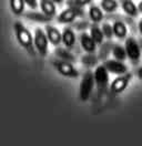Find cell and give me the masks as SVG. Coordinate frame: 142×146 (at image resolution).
<instances>
[{
  "mask_svg": "<svg viewBox=\"0 0 142 146\" xmlns=\"http://www.w3.org/2000/svg\"><path fill=\"white\" fill-rule=\"evenodd\" d=\"M13 30H15L16 39H17V41L19 42V44L22 46L27 52H29L31 55L35 54L33 36L31 35V32H30L20 21L15 22V25H13Z\"/></svg>",
  "mask_w": 142,
  "mask_h": 146,
  "instance_id": "1",
  "label": "cell"
},
{
  "mask_svg": "<svg viewBox=\"0 0 142 146\" xmlns=\"http://www.w3.org/2000/svg\"><path fill=\"white\" fill-rule=\"evenodd\" d=\"M93 86H94L93 73L91 72V71H87V72L84 73V75L82 78V81H81V84H80V101L87 102L89 100L91 93L93 91Z\"/></svg>",
  "mask_w": 142,
  "mask_h": 146,
  "instance_id": "2",
  "label": "cell"
},
{
  "mask_svg": "<svg viewBox=\"0 0 142 146\" xmlns=\"http://www.w3.org/2000/svg\"><path fill=\"white\" fill-rule=\"evenodd\" d=\"M124 49H125V52H127V56L129 58V60H130L134 65L140 62L141 48H140L139 42H138L134 38H132V36L127 38Z\"/></svg>",
  "mask_w": 142,
  "mask_h": 146,
  "instance_id": "3",
  "label": "cell"
},
{
  "mask_svg": "<svg viewBox=\"0 0 142 146\" xmlns=\"http://www.w3.org/2000/svg\"><path fill=\"white\" fill-rule=\"evenodd\" d=\"M48 44L49 40L47 38V35L41 28H37L33 35V46L41 56H47L48 54Z\"/></svg>",
  "mask_w": 142,
  "mask_h": 146,
  "instance_id": "4",
  "label": "cell"
},
{
  "mask_svg": "<svg viewBox=\"0 0 142 146\" xmlns=\"http://www.w3.org/2000/svg\"><path fill=\"white\" fill-rule=\"evenodd\" d=\"M52 65L56 68V70L58 71L59 74H61L62 76L66 78H71V79H76L79 76V72L78 70L73 66V64L67 61H62V60H53Z\"/></svg>",
  "mask_w": 142,
  "mask_h": 146,
  "instance_id": "5",
  "label": "cell"
},
{
  "mask_svg": "<svg viewBox=\"0 0 142 146\" xmlns=\"http://www.w3.org/2000/svg\"><path fill=\"white\" fill-rule=\"evenodd\" d=\"M132 79V73H125L122 75H119L117 79H115L111 85H110V91L113 94H120L128 88L129 83Z\"/></svg>",
  "mask_w": 142,
  "mask_h": 146,
  "instance_id": "6",
  "label": "cell"
},
{
  "mask_svg": "<svg viewBox=\"0 0 142 146\" xmlns=\"http://www.w3.org/2000/svg\"><path fill=\"white\" fill-rule=\"evenodd\" d=\"M94 84H97L99 91L103 92L108 86L109 83V72L104 68V65H98L93 72Z\"/></svg>",
  "mask_w": 142,
  "mask_h": 146,
  "instance_id": "7",
  "label": "cell"
},
{
  "mask_svg": "<svg viewBox=\"0 0 142 146\" xmlns=\"http://www.w3.org/2000/svg\"><path fill=\"white\" fill-rule=\"evenodd\" d=\"M104 68L108 70V72L115 73L117 75H122L128 72V66L118 60H107L106 62L103 63Z\"/></svg>",
  "mask_w": 142,
  "mask_h": 146,
  "instance_id": "8",
  "label": "cell"
},
{
  "mask_svg": "<svg viewBox=\"0 0 142 146\" xmlns=\"http://www.w3.org/2000/svg\"><path fill=\"white\" fill-rule=\"evenodd\" d=\"M46 35L49 40V42L53 46H59L62 41V35L60 31L53 26L47 25L46 26Z\"/></svg>",
  "mask_w": 142,
  "mask_h": 146,
  "instance_id": "9",
  "label": "cell"
},
{
  "mask_svg": "<svg viewBox=\"0 0 142 146\" xmlns=\"http://www.w3.org/2000/svg\"><path fill=\"white\" fill-rule=\"evenodd\" d=\"M80 44L87 53H93L97 50V43L93 41L91 36H89L86 32L81 33L80 36Z\"/></svg>",
  "mask_w": 142,
  "mask_h": 146,
  "instance_id": "10",
  "label": "cell"
},
{
  "mask_svg": "<svg viewBox=\"0 0 142 146\" xmlns=\"http://www.w3.org/2000/svg\"><path fill=\"white\" fill-rule=\"evenodd\" d=\"M62 43L67 49H72L76 44V33L71 28H66L62 32Z\"/></svg>",
  "mask_w": 142,
  "mask_h": 146,
  "instance_id": "11",
  "label": "cell"
},
{
  "mask_svg": "<svg viewBox=\"0 0 142 146\" xmlns=\"http://www.w3.org/2000/svg\"><path fill=\"white\" fill-rule=\"evenodd\" d=\"M79 17L78 13L72 9V8H68V9L63 10L61 13L59 15L58 17V22L59 23H63V25H67V23H71L74 21V19Z\"/></svg>",
  "mask_w": 142,
  "mask_h": 146,
  "instance_id": "12",
  "label": "cell"
},
{
  "mask_svg": "<svg viewBox=\"0 0 142 146\" xmlns=\"http://www.w3.org/2000/svg\"><path fill=\"white\" fill-rule=\"evenodd\" d=\"M40 8L42 13H44L47 17L52 19L56 16V3H53L51 0H40Z\"/></svg>",
  "mask_w": 142,
  "mask_h": 146,
  "instance_id": "13",
  "label": "cell"
},
{
  "mask_svg": "<svg viewBox=\"0 0 142 146\" xmlns=\"http://www.w3.org/2000/svg\"><path fill=\"white\" fill-rule=\"evenodd\" d=\"M56 55L58 56L59 60L62 61H67V62H70V63H74L77 61L76 56L72 54L70 52L69 49L67 48H61V46H58L56 49Z\"/></svg>",
  "mask_w": 142,
  "mask_h": 146,
  "instance_id": "14",
  "label": "cell"
},
{
  "mask_svg": "<svg viewBox=\"0 0 142 146\" xmlns=\"http://www.w3.org/2000/svg\"><path fill=\"white\" fill-rule=\"evenodd\" d=\"M112 29H113V35H115L117 38H119L120 40L127 38L128 28H127V26H125V23H124L123 21H121V20L115 21L113 25H112Z\"/></svg>",
  "mask_w": 142,
  "mask_h": 146,
  "instance_id": "15",
  "label": "cell"
},
{
  "mask_svg": "<svg viewBox=\"0 0 142 146\" xmlns=\"http://www.w3.org/2000/svg\"><path fill=\"white\" fill-rule=\"evenodd\" d=\"M121 7H122V10L129 17H131V18L138 17L139 10H138V7L135 6V3L133 2L132 0H122Z\"/></svg>",
  "mask_w": 142,
  "mask_h": 146,
  "instance_id": "16",
  "label": "cell"
},
{
  "mask_svg": "<svg viewBox=\"0 0 142 146\" xmlns=\"http://www.w3.org/2000/svg\"><path fill=\"white\" fill-rule=\"evenodd\" d=\"M89 17H90V20L94 23H99L101 22L103 18H104V15H103V11L100 7L98 6H94L92 5L89 9Z\"/></svg>",
  "mask_w": 142,
  "mask_h": 146,
  "instance_id": "17",
  "label": "cell"
},
{
  "mask_svg": "<svg viewBox=\"0 0 142 146\" xmlns=\"http://www.w3.org/2000/svg\"><path fill=\"white\" fill-rule=\"evenodd\" d=\"M25 17L31 21H35V22H39V23H48L51 21V18L47 17L44 13L42 12H37V11H31V12H28L25 15Z\"/></svg>",
  "mask_w": 142,
  "mask_h": 146,
  "instance_id": "18",
  "label": "cell"
},
{
  "mask_svg": "<svg viewBox=\"0 0 142 146\" xmlns=\"http://www.w3.org/2000/svg\"><path fill=\"white\" fill-rule=\"evenodd\" d=\"M10 9L12 11L13 15L16 16H21L25 12V1L23 0H9Z\"/></svg>",
  "mask_w": 142,
  "mask_h": 146,
  "instance_id": "19",
  "label": "cell"
},
{
  "mask_svg": "<svg viewBox=\"0 0 142 146\" xmlns=\"http://www.w3.org/2000/svg\"><path fill=\"white\" fill-rule=\"evenodd\" d=\"M90 36L93 39V41L97 43V44H101L103 42V39H104V36L102 33V30L101 28L98 26L97 23L92 25L91 26V29H90Z\"/></svg>",
  "mask_w": 142,
  "mask_h": 146,
  "instance_id": "20",
  "label": "cell"
},
{
  "mask_svg": "<svg viewBox=\"0 0 142 146\" xmlns=\"http://www.w3.org/2000/svg\"><path fill=\"white\" fill-rule=\"evenodd\" d=\"M119 5L117 0H101V9L106 12H115L118 9Z\"/></svg>",
  "mask_w": 142,
  "mask_h": 146,
  "instance_id": "21",
  "label": "cell"
},
{
  "mask_svg": "<svg viewBox=\"0 0 142 146\" xmlns=\"http://www.w3.org/2000/svg\"><path fill=\"white\" fill-rule=\"evenodd\" d=\"M112 54H113L115 60L121 61V62H123L124 60L128 58L127 56V52H125V49H124L123 46H119V44H115L112 48Z\"/></svg>",
  "mask_w": 142,
  "mask_h": 146,
  "instance_id": "22",
  "label": "cell"
},
{
  "mask_svg": "<svg viewBox=\"0 0 142 146\" xmlns=\"http://www.w3.org/2000/svg\"><path fill=\"white\" fill-rule=\"evenodd\" d=\"M101 30H102V33H103L104 38L109 39V40L115 36V35H113V29H112V26H111V25H109V23H107V22H104V23L102 25Z\"/></svg>",
  "mask_w": 142,
  "mask_h": 146,
  "instance_id": "23",
  "label": "cell"
},
{
  "mask_svg": "<svg viewBox=\"0 0 142 146\" xmlns=\"http://www.w3.org/2000/svg\"><path fill=\"white\" fill-rule=\"evenodd\" d=\"M82 62H83V64H86L87 66H92V65H94V64L97 63V58L92 53H88L87 55L83 56Z\"/></svg>",
  "mask_w": 142,
  "mask_h": 146,
  "instance_id": "24",
  "label": "cell"
},
{
  "mask_svg": "<svg viewBox=\"0 0 142 146\" xmlns=\"http://www.w3.org/2000/svg\"><path fill=\"white\" fill-rule=\"evenodd\" d=\"M23 1L30 9H37V7H38L37 0H23Z\"/></svg>",
  "mask_w": 142,
  "mask_h": 146,
  "instance_id": "25",
  "label": "cell"
},
{
  "mask_svg": "<svg viewBox=\"0 0 142 146\" xmlns=\"http://www.w3.org/2000/svg\"><path fill=\"white\" fill-rule=\"evenodd\" d=\"M91 1H92V0H74V2H76L77 5H79L80 7L87 6L89 3H91Z\"/></svg>",
  "mask_w": 142,
  "mask_h": 146,
  "instance_id": "26",
  "label": "cell"
},
{
  "mask_svg": "<svg viewBox=\"0 0 142 146\" xmlns=\"http://www.w3.org/2000/svg\"><path fill=\"white\" fill-rule=\"evenodd\" d=\"M137 74H138V78H139L140 80H142V66L138 69V71H137Z\"/></svg>",
  "mask_w": 142,
  "mask_h": 146,
  "instance_id": "27",
  "label": "cell"
},
{
  "mask_svg": "<svg viewBox=\"0 0 142 146\" xmlns=\"http://www.w3.org/2000/svg\"><path fill=\"white\" fill-rule=\"evenodd\" d=\"M138 28H139V31H140V33H141L142 36V19L139 21V23H138Z\"/></svg>",
  "mask_w": 142,
  "mask_h": 146,
  "instance_id": "28",
  "label": "cell"
},
{
  "mask_svg": "<svg viewBox=\"0 0 142 146\" xmlns=\"http://www.w3.org/2000/svg\"><path fill=\"white\" fill-rule=\"evenodd\" d=\"M53 3H57V5H61L63 2V0H51Z\"/></svg>",
  "mask_w": 142,
  "mask_h": 146,
  "instance_id": "29",
  "label": "cell"
},
{
  "mask_svg": "<svg viewBox=\"0 0 142 146\" xmlns=\"http://www.w3.org/2000/svg\"><path fill=\"white\" fill-rule=\"evenodd\" d=\"M138 10H139V12H141L142 13V1H140L139 6H138Z\"/></svg>",
  "mask_w": 142,
  "mask_h": 146,
  "instance_id": "30",
  "label": "cell"
},
{
  "mask_svg": "<svg viewBox=\"0 0 142 146\" xmlns=\"http://www.w3.org/2000/svg\"><path fill=\"white\" fill-rule=\"evenodd\" d=\"M139 44H140V48H141V53H142V40L140 41V43H139Z\"/></svg>",
  "mask_w": 142,
  "mask_h": 146,
  "instance_id": "31",
  "label": "cell"
}]
</instances>
